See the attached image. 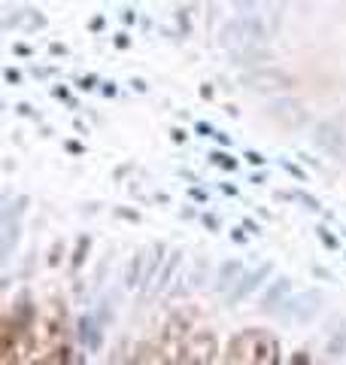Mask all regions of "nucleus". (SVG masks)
<instances>
[]
</instances>
